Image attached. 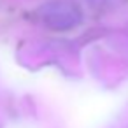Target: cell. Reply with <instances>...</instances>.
<instances>
[{"instance_id":"1","label":"cell","mask_w":128,"mask_h":128,"mask_svg":"<svg viewBox=\"0 0 128 128\" xmlns=\"http://www.w3.org/2000/svg\"><path fill=\"white\" fill-rule=\"evenodd\" d=\"M79 20V14H76V11L72 7H67V6H56L51 9V12L46 16V21L54 26V28H68V26H74Z\"/></svg>"}]
</instances>
